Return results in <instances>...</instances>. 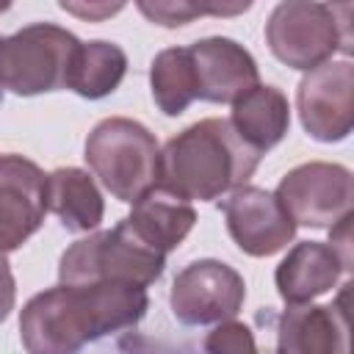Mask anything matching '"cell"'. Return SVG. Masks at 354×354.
Returning <instances> with one entry per match:
<instances>
[{"instance_id":"cell-7","label":"cell","mask_w":354,"mask_h":354,"mask_svg":"<svg viewBox=\"0 0 354 354\" xmlns=\"http://www.w3.org/2000/svg\"><path fill=\"white\" fill-rule=\"evenodd\" d=\"M274 196L293 218V224L332 230L351 216L354 183L346 166L313 160L290 169L279 180Z\"/></svg>"},{"instance_id":"cell-20","label":"cell","mask_w":354,"mask_h":354,"mask_svg":"<svg viewBox=\"0 0 354 354\" xmlns=\"http://www.w3.org/2000/svg\"><path fill=\"white\" fill-rule=\"evenodd\" d=\"M249 3L243 6H194V3H138V11L158 22V25H166V28H177V25H185L191 22L194 17H202V14H238V11H246Z\"/></svg>"},{"instance_id":"cell-17","label":"cell","mask_w":354,"mask_h":354,"mask_svg":"<svg viewBox=\"0 0 354 354\" xmlns=\"http://www.w3.org/2000/svg\"><path fill=\"white\" fill-rule=\"evenodd\" d=\"M47 210L72 232H88L102 221V194L94 180L75 166L55 169L47 174Z\"/></svg>"},{"instance_id":"cell-22","label":"cell","mask_w":354,"mask_h":354,"mask_svg":"<svg viewBox=\"0 0 354 354\" xmlns=\"http://www.w3.org/2000/svg\"><path fill=\"white\" fill-rule=\"evenodd\" d=\"M14 299H17L14 274H11V266H8L6 254H0V321H6L8 313L14 310Z\"/></svg>"},{"instance_id":"cell-5","label":"cell","mask_w":354,"mask_h":354,"mask_svg":"<svg viewBox=\"0 0 354 354\" xmlns=\"http://www.w3.org/2000/svg\"><path fill=\"white\" fill-rule=\"evenodd\" d=\"M166 254L155 252L133 235L122 218L113 230L94 232L75 241L58 266L61 285H88V282H124L147 288L163 274Z\"/></svg>"},{"instance_id":"cell-18","label":"cell","mask_w":354,"mask_h":354,"mask_svg":"<svg viewBox=\"0 0 354 354\" xmlns=\"http://www.w3.org/2000/svg\"><path fill=\"white\" fill-rule=\"evenodd\" d=\"M124 72H127V55L119 44L88 41V44L77 47L75 61L69 66L66 86L86 100H100V97L116 91Z\"/></svg>"},{"instance_id":"cell-16","label":"cell","mask_w":354,"mask_h":354,"mask_svg":"<svg viewBox=\"0 0 354 354\" xmlns=\"http://www.w3.org/2000/svg\"><path fill=\"white\" fill-rule=\"evenodd\" d=\"M232 130L260 155L277 147L290 127L288 97L274 86H254L249 94L232 102Z\"/></svg>"},{"instance_id":"cell-15","label":"cell","mask_w":354,"mask_h":354,"mask_svg":"<svg viewBox=\"0 0 354 354\" xmlns=\"http://www.w3.org/2000/svg\"><path fill=\"white\" fill-rule=\"evenodd\" d=\"M124 221L138 241L166 254L185 241L196 221V213L188 199L171 194L166 185L158 183L133 202V213Z\"/></svg>"},{"instance_id":"cell-1","label":"cell","mask_w":354,"mask_h":354,"mask_svg":"<svg viewBox=\"0 0 354 354\" xmlns=\"http://www.w3.org/2000/svg\"><path fill=\"white\" fill-rule=\"evenodd\" d=\"M147 307V290L136 285H58L22 307V346L28 354H77L86 343L138 324Z\"/></svg>"},{"instance_id":"cell-14","label":"cell","mask_w":354,"mask_h":354,"mask_svg":"<svg viewBox=\"0 0 354 354\" xmlns=\"http://www.w3.org/2000/svg\"><path fill=\"white\" fill-rule=\"evenodd\" d=\"M343 271H348V266L332 243L301 241L277 266V290L288 304H307L332 290Z\"/></svg>"},{"instance_id":"cell-3","label":"cell","mask_w":354,"mask_h":354,"mask_svg":"<svg viewBox=\"0 0 354 354\" xmlns=\"http://www.w3.org/2000/svg\"><path fill=\"white\" fill-rule=\"evenodd\" d=\"M351 6L285 0L266 22L271 53L290 69H315L335 53H351Z\"/></svg>"},{"instance_id":"cell-13","label":"cell","mask_w":354,"mask_h":354,"mask_svg":"<svg viewBox=\"0 0 354 354\" xmlns=\"http://www.w3.org/2000/svg\"><path fill=\"white\" fill-rule=\"evenodd\" d=\"M277 354H348L346 290L337 304H290L279 318Z\"/></svg>"},{"instance_id":"cell-19","label":"cell","mask_w":354,"mask_h":354,"mask_svg":"<svg viewBox=\"0 0 354 354\" xmlns=\"http://www.w3.org/2000/svg\"><path fill=\"white\" fill-rule=\"evenodd\" d=\"M152 97L166 116H180L196 100V77L188 47H169L155 55L149 69Z\"/></svg>"},{"instance_id":"cell-2","label":"cell","mask_w":354,"mask_h":354,"mask_svg":"<svg viewBox=\"0 0 354 354\" xmlns=\"http://www.w3.org/2000/svg\"><path fill=\"white\" fill-rule=\"evenodd\" d=\"M252 149L230 119H202L177 133L160 152V185L183 199L210 202L241 188L257 169Z\"/></svg>"},{"instance_id":"cell-8","label":"cell","mask_w":354,"mask_h":354,"mask_svg":"<svg viewBox=\"0 0 354 354\" xmlns=\"http://www.w3.org/2000/svg\"><path fill=\"white\" fill-rule=\"evenodd\" d=\"M243 299V277L218 260H196L185 266L171 285V313L191 326L230 321Z\"/></svg>"},{"instance_id":"cell-11","label":"cell","mask_w":354,"mask_h":354,"mask_svg":"<svg viewBox=\"0 0 354 354\" xmlns=\"http://www.w3.org/2000/svg\"><path fill=\"white\" fill-rule=\"evenodd\" d=\"M224 216L232 241L241 246V252L252 257L277 254L296 235L293 218L266 188H254V185L235 188L232 196L224 202Z\"/></svg>"},{"instance_id":"cell-12","label":"cell","mask_w":354,"mask_h":354,"mask_svg":"<svg viewBox=\"0 0 354 354\" xmlns=\"http://www.w3.org/2000/svg\"><path fill=\"white\" fill-rule=\"evenodd\" d=\"M196 77V100L235 102L260 86V72L249 50L232 39L210 36L188 47Z\"/></svg>"},{"instance_id":"cell-4","label":"cell","mask_w":354,"mask_h":354,"mask_svg":"<svg viewBox=\"0 0 354 354\" xmlns=\"http://www.w3.org/2000/svg\"><path fill=\"white\" fill-rule=\"evenodd\" d=\"M86 163L122 202H136L160 183V147L136 119H102L86 138Z\"/></svg>"},{"instance_id":"cell-9","label":"cell","mask_w":354,"mask_h":354,"mask_svg":"<svg viewBox=\"0 0 354 354\" xmlns=\"http://www.w3.org/2000/svg\"><path fill=\"white\" fill-rule=\"evenodd\" d=\"M296 108L304 130L318 141H340L354 124V66L351 61H326L310 69L296 91Z\"/></svg>"},{"instance_id":"cell-10","label":"cell","mask_w":354,"mask_h":354,"mask_svg":"<svg viewBox=\"0 0 354 354\" xmlns=\"http://www.w3.org/2000/svg\"><path fill=\"white\" fill-rule=\"evenodd\" d=\"M47 174L28 158L0 152V254L19 249L44 221Z\"/></svg>"},{"instance_id":"cell-23","label":"cell","mask_w":354,"mask_h":354,"mask_svg":"<svg viewBox=\"0 0 354 354\" xmlns=\"http://www.w3.org/2000/svg\"><path fill=\"white\" fill-rule=\"evenodd\" d=\"M61 8L64 11H75V14H80V17H94V14H113V11H119L122 6H88V8H83V6H72V3H61Z\"/></svg>"},{"instance_id":"cell-21","label":"cell","mask_w":354,"mask_h":354,"mask_svg":"<svg viewBox=\"0 0 354 354\" xmlns=\"http://www.w3.org/2000/svg\"><path fill=\"white\" fill-rule=\"evenodd\" d=\"M207 354H257L254 335L246 324L238 321H221L205 340Z\"/></svg>"},{"instance_id":"cell-6","label":"cell","mask_w":354,"mask_h":354,"mask_svg":"<svg viewBox=\"0 0 354 354\" xmlns=\"http://www.w3.org/2000/svg\"><path fill=\"white\" fill-rule=\"evenodd\" d=\"M80 41L58 25L36 22L0 39V88L33 97L66 86Z\"/></svg>"}]
</instances>
